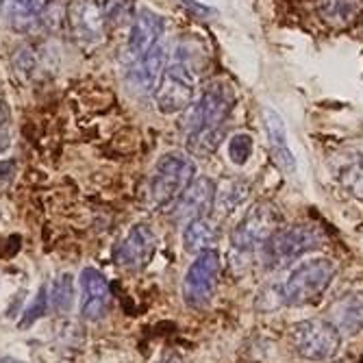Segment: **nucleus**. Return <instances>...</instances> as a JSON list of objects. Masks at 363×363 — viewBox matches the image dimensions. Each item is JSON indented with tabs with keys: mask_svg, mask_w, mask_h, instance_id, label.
Here are the masks:
<instances>
[{
	"mask_svg": "<svg viewBox=\"0 0 363 363\" xmlns=\"http://www.w3.org/2000/svg\"><path fill=\"white\" fill-rule=\"evenodd\" d=\"M235 105V94L226 81H211L205 89L201 101L191 103L189 116L183 122L187 148L191 155L207 157L216 152L224 138V122L228 120ZM185 109V111H187Z\"/></svg>",
	"mask_w": 363,
	"mask_h": 363,
	"instance_id": "f257e3e1",
	"label": "nucleus"
},
{
	"mask_svg": "<svg viewBox=\"0 0 363 363\" xmlns=\"http://www.w3.org/2000/svg\"><path fill=\"white\" fill-rule=\"evenodd\" d=\"M196 163L189 155L174 150L163 155L155 168L152 181H150V201L157 209H166L179 196L187 189V185L194 181Z\"/></svg>",
	"mask_w": 363,
	"mask_h": 363,
	"instance_id": "f03ea898",
	"label": "nucleus"
},
{
	"mask_svg": "<svg viewBox=\"0 0 363 363\" xmlns=\"http://www.w3.org/2000/svg\"><path fill=\"white\" fill-rule=\"evenodd\" d=\"M335 277V263L326 257L305 261L301 266H296L287 281L281 285L285 305H309L318 301L320 296L326 291V287L331 285Z\"/></svg>",
	"mask_w": 363,
	"mask_h": 363,
	"instance_id": "7ed1b4c3",
	"label": "nucleus"
},
{
	"mask_svg": "<svg viewBox=\"0 0 363 363\" xmlns=\"http://www.w3.org/2000/svg\"><path fill=\"white\" fill-rule=\"evenodd\" d=\"M324 238L318 226L296 224L287 228H279L277 233L263 244V259L268 268H283L294 259L303 257L305 252L322 246Z\"/></svg>",
	"mask_w": 363,
	"mask_h": 363,
	"instance_id": "20e7f679",
	"label": "nucleus"
},
{
	"mask_svg": "<svg viewBox=\"0 0 363 363\" xmlns=\"http://www.w3.org/2000/svg\"><path fill=\"white\" fill-rule=\"evenodd\" d=\"M289 340L294 350L307 361L333 359L342 346V335L328 320H303L291 326Z\"/></svg>",
	"mask_w": 363,
	"mask_h": 363,
	"instance_id": "39448f33",
	"label": "nucleus"
},
{
	"mask_svg": "<svg viewBox=\"0 0 363 363\" xmlns=\"http://www.w3.org/2000/svg\"><path fill=\"white\" fill-rule=\"evenodd\" d=\"M196 91V72L191 65L183 61H174L163 68L159 83L155 87V103L163 116H174L185 111L194 103Z\"/></svg>",
	"mask_w": 363,
	"mask_h": 363,
	"instance_id": "423d86ee",
	"label": "nucleus"
},
{
	"mask_svg": "<svg viewBox=\"0 0 363 363\" xmlns=\"http://www.w3.org/2000/svg\"><path fill=\"white\" fill-rule=\"evenodd\" d=\"M281 211L277 209V205L268 203V201H259L255 205H250V209L244 213V218L240 220V224L233 228V235H230V242L238 250H252L257 246L266 244L277 230L281 228Z\"/></svg>",
	"mask_w": 363,
	"mask_h": 363,
	"instance_id": "0eeeda50",
	"label": "nucleus"
},
{
	"mask_svg": "<svg viewBox=\"0 0 363 363\" xmlns=\"http://www.w3.org/2000/svg\"><path fill=\"white\" fill-rule=\"evenodd\" d=\"M220 277V257L216 250H205L198 255L183 279V301L187 307L201 309L211 298Z\"/></svg>",
	"mask_w": 363,
	"mask_h": 363,
	"instance_id": "6e6552de",
	"label": "nucleus"
},
{
	"mask_svg": "<svg viewBox=\"0 0 363 363\" xmlns=\"http://www.w3.org/2000/svg\"><path fill=\"white\" fill-rule=\"evenodd\" d=\"M65 22H68L72 38L83 46L101 42L105 35L107 22L98 0H72L68 5V13H65Z\"/></svg>",
	"mask_w": 363,
	"mask_h": 363,
	"instance_id": "1a4fd4ad",
	"label": "nucleus"
},
{
	"mask_svg": "<svg viewBox=\"0 0 363 363\" xmlns=\"http://www.w3.org/2000/svg\"><path fill=\"white\" fill-rule=\"evenodd\" d=\"M155 250H157V233L148 224H135L120 244L116 252V261L124 268L142 270L155 257Z\"/></svg>",
	"mask_w": 363,
	"mask_h": 363,
	"instance_id": "9d476101",
	"label": "nucleus"
},
{
	"mask_svg": "<svg viewBox=\"0 0 363 363\" xmlns=\"http://www.w3.org/2000/svg\"><path fill=\"white\" fill-rule=\"evenodd\" d=\"M216 207V183L207 177L196 179L187 185V189L179 196L177 205V220L189 222L205 218Z\"/></svg>",
	"mask_w": 363,
	"mask_h": 363,
	"instance_id": "9b49d317",
	"label": "nucleus"
},
{
	"mask_svg": "<svg viewBox=\"0 0 363 363\" xmlns=\"http://www.w3.org/2000/svg\"><path fill=\"white\" fill-rule=\"evenodd\" d=\"M326 320L331 322L340 335L354 337L363 331V294L346 291L328 305Z\"/></svg>",
	"mask_w": 363,
	"mask_h": 363,
	"instance_id": "f8f14e48",
	"label": "nucleus"
},
{
	"mask_svg": "<svg viewBox=\"0 0 363 363\" xmlns=\"http://www.w3.org/2000/svg\"><path fill=\"white\" fill-rule=\"evenodd\" d=\"M81 287H83L81 315L89 322L101 320L111 303V289L105 274H101L96 268H85L81 272Z\"/></svg>",
	"mask_w": 363,
	"mask_h": 363,
	"instance_id": "ddd939ff",
	"label": "nucleus"
},
{
	"mask_svg": "<svg viewBox=\"0 0 363 363\" xmlns=\"http://www.w3.org/2000/svg\"><path fill=\"white\" fill-rule=\"evenodd\" d=\"M163 30V18L152 13L150 9H140V13L133 20L130 26V35H128V50L135 59L144 57L155 44H159Z\"/></svg>",
	"mask_w": 363,
	"mask_h": 363,
	"instance_id": "4468645a",
	"label": "nucleus"
},
{
	"mask_svg": "<svg viewBox=\"0 0 363 363\" xmlns=\"http://www.w3.org/2000/svg\"><path fill=\"white\" fill-rule=\"evenodd\" d=\"M163 68H166V48L163 44H155L144 57L135 61L133 70L128 72V87H133L140 94L155 91Z\"/></svg>",
	"mask_w": 363,
	"mask_h": 363,
	"instance_id": "2eb2a0df",
	"label": "nucleus"
},
{
	"mask_svg": "<svg viewBox=\"0 0 363 363\" xmlns=\"http://www.w3.org/2000/svg\"><path fill=\"white\" fill-rule=\"evenodd\" d=\"M263 124H266V130H268L270 148H272V157L277 161V166L285 174H294L296 172V157L287 146V133H285L283 118L272 109H263Z\"/></svg>",
	"mask_w": 363,
	"mask_h": 363,
	"instance_id": "dca6fc26",
	"label": "nucleus"
},
{
	"mask_svg": "<svg viewBox=\"0 0 363 363\" xmlns=\"http://www.w3.org/2000/svg\"><path fill=\"white\" fill-rule=\"evenodd\" d=\"M0 18L18 33H26L42 20V0H0Z\"/></svg>",
	"mask_w": 363,
	"mask_h": 363,
	"instance_id": "f3484780",
	"label": "nucleus"
},
{
	"mask_svg": "<svg viewBox=\"0 0 363 363\" xmlns=\"http://www.w3.org/2000/svg\"><path fill=\"white\" fill-rule=\"evenodd\" d=\"M218 228L216 224H211L207 218H198V220H189L185 224L183 230V244L187 252H205V250H213V246L218 244Z\"/></svg>",
	"mask_w": 363,
	"mask_h": 363,
	"instance_id": "a211bd4d",
	"label": "nucleus"
},
{
	"mask_svg": "<svg viewBox=\"0 0 363 363\" xmlns=\"http://www.w3.org/2000/svg\"><path fill=\"white\" fill-rule=\"evenodd\" d=\"M363 9V0H320L318 13L320 18L335 28L348 26Z\"/></svg>",
	"mask_w": 363,
	"mask_h": 363,
	"instance_id": "6ab92c4d",
	"label": "nucleus"
},
{
	"mask_svg": "<svg viewBox=\"0 0 363 363\" xmlns=\"http://www.w3.org/2000/svg\"><path fill=\"white\" fill-rule=\"evenodd\" d=\"M340 181L352 196L363 201V157H352L344 163L340 170Z\"/></svg>",
	"mask_w": 363,
	"mask_h": 363,
	"instance_id": "aec40b11",
	"label": "nucleus"
},
{
	"mask_svg": "<svg viewBox=\"0 0 363 363\" xmlns=\"http://www.w3.org/2000/svg\"><path fill=\"white\" fill-rule=\"evenodd\" d=\"M72 301H74V283H72V274L65 272L55 281L48 303H52V307L59 313H65V311H70Z\"/></svg>",
	"mask_w": 363,
	"mask_h": 363,
	"instance_id": "412c9836",
	"label": "nucleus"
},
{
	"mask_svg": "<svg viewBox=\"0 0 363 363\" xmlns=\"http://www.w3.org/2000/svg\"><path fill=\"white\" fill-rule=\"evenodd\" d=\"M226 194L218 191L216 189V207H220L222 213H230L233 211L244 198L248 196V183H242V181H228L226 183Z\"/></svg>",
	"mask_w": 363,
	"mask_h": 363,
	"instance_id": "4be33fe9",
	"label": "nucleus"
},
{
	"mask_svg": "<svg viewBox=\"0 0 363 363\" xmlns=\"http://www.w3.org/2000/svg\"><path fill=\"white\" fill-rule=\"evenodd\" d=\"M252 155V138L248 133H235L228 140V159L235 166H244Z\"/></svg>",
	"mask_w": 363,
	"mask_h": 363,
	"instance_id": "5701e85b",
	"label": "nucleus"
},
{
	"mask_svg": "<svg viewBox=\"0 0 363 363\" xmlns=\"http://www.w3.org/2000/svg\"><path fill=\"white\" fill-rule=\"evenodd\" d=\"M48 287L46 285H42L40 287V291H38V296H35V303H33L26 311H24V318H22V322H20V328H28L33 322L35 320H40L46 311H48Z\"/></svg>",
	"mask_w": 363,
	"mask_h": 363,
	"instance_id": "b1692460",
	"label": "nucleus"
},
{
	"mask_svg": "<svg viewBox=\"0 0 363 363\" xmlns=\"http://www.w3.org/2000/svg\"><path fill=\"white\" fill-rule=\"evenodd\" d=\"M279 305H285L283 298V289L279 285H270L266 289L259 291V298H257V309L261 311H274Z\"/></svg>",
	"mask_w": 363,
	"mask_h": 363,
	"instance_id": "393cba45",
	"label": "nucleus"
},
{
	"mask_svg": "<svg viewBox=\"0 0 363 363\" xmlns=\"http://www.w3.org/2000/svg\"><path fill=\"white\" fill-rule=\"evenodd\" d=\"M9 126H11V111L5 101H0V152H5L11 144L9 135Z\"/></svg>",
	"mask_w": 363,
	"mask_h": 363,
	"instance_id": "a878e982",
	"label": "nucleus"
},
{
	"mask_svg": "<svg viewBox=\"0 0 363 363\" xmlns=\"http://www.w3.org/2000/svg\"><path fill=\"white\" fill-rule=\"evenodd\" d=\"M161 363H183V359L179 354H168L166 359H163Z\"/></svg>",
	"mask_w": 363,
	"mask_h": 363,
	"instance_id": "bb28decb",
	"label": "nucleus"
},
{
	"mask_svg": "<svg viewBox=\"0 0 363 363\" xmlns=\"http://www.w3.org/2000/svg\"><path fill=\"white\" fill-rule=\"evenodd\" d=\"M0 363H22V361H16V359H3Z\"/></svg>",
	"mask_w": 363,
	"mask_h": 363,
	"instance_id": "cd10ccee",
	"label": "nucleus"
}]
</instances>
